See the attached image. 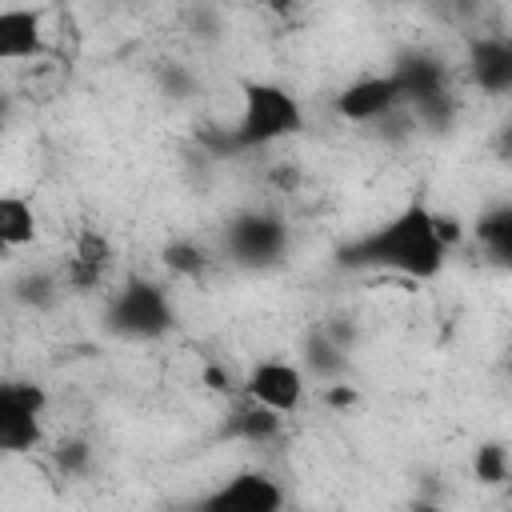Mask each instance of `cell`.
<instances>
[{
  "instance_id": "cell-18",
  "label": "cell",
  "mask_w": 512,
  "mask_h": 512,
  "mask_svg": "<svg viewBox=\"0 0 512 512\" xmlns=\"http://www.w3.org/2000/svg\"><path fill=\"white\" fill-rule=\"evenodd\" d=\"M472 468H476L480 484H504L508 480V452L500 444H480Z\"/></svg>"
},
{
  "instance_id": "cell-5",
  "label": "cell",
  "mask_w": 512,
  "mask_h": 512,
  "mask_svg": "<svg viewBox=\"0 0 512 512\" xmlns=\"http://www.w3.org/2000/svg\"><path fill=\"white\" fill-rule=\"evenodd\" d=\"M224 252L240 268H272L288 252V224L276 212H240L224 224Z\"/></svg>"
},
{
  "instance_id": "cell-11",
  "label": "cell",
  "mask_w": 512,
  "mask_h": 512,
  "mask_svg": "<svg viewBox=\"0 0 512 512\" xmlns=\"http://www.w3.org/2000/svg\"><path fill=\"white\" fill-rule=\"evenodd\" d=\"M108 264H112V244H108V236L96 232V228H84V232L76 236V244H72L68 264H64V280H68L72 288H80V292H84V288H96V284L104 280Z\"/></svg>"
},
{
  "instance_id": "cell-12",
  "label": "cell",
  "mask_w": 512,
  "mask_h": 512,
  "mask_svg": "<svg viewBox=\"0 0 512 512\" xmlns=\"http://www.w3.org/2000/svg\"><path fill=\"white\" fill-rule=\"evenodd\" d=\"M44 52V24L32 8L0 12V60H32Z\"/></svg>"
},
{
  "instance_id": "cell-20",
  "label": "cell",
  "mask_w": 512,
  "mask_h": 512,
  "mask_svg": "<svg viewBox=\"0 0 512 512\" xmlns=\"http://www.w3.org/2000/svg\"><path fill=\"white\" fill-rule=\"evenodd\" d=\"M56 460H60V468H68V472H80L84 460H88V448H84V444H64V448L56 452Z\"/></svg>"
},
{
  "instance_id": "cell-10",
  "label": "cell",
  "mask_w": 512,
  "mask_h": 512,
  "mask_svg": "<svg viewBox=\"0 0 512 512\" xmlns=\"http://www.w3.org/2000/svg\"><path fill=\"white\" fill-rule=\"evenodd\" d=\"M468 76L488 96L512 92V32H488L468 44Z\"/></svg>"
},
{
  "instance_id": "cell-8",
  "label": "cell",
  "mask_w": 512,
  "mask_h": 512,
  "mask_svg": "<svg viewBox=\"0 0 512 512\" xmlns=\"http://www.w3.org/2000/svg\"><path fill=\"white\" fill-rule=\"evenodd\" d=\"M196 512H284V488L268 472L244 468L224 484H216L196 504Z\"/></svg>"
},
{
  "instance_id": "cell-16",
  "label": "cell",
  "mask_w": 512,
  "mask_h": 512,
  "mask_svg": "<svg viewBox=\"0 0 512 512\" xmlns=\"http://www.w3.org/2000/svg\"><path fill=\"white\" fill-rule=\"evenodd\" d=\"M308 364H312V372H320L324 380H332V376H340L348 368V356H344V348L328 332H320V336L308 340Z\"/></svg>"
},
{
  "instance_id": "cell-4",
  "label": "cell",
  "mask_w": 512,
  "mask_h": 512,
  "mask_svg": "<svg viewBox=\"0 0 512 512\" xmlns=\"http://www.w3.org/2000/svg\"><path fill=\"white\" fill-rule=\"evenodd\" d=\"M396 84H400V96H404V108H412V116L428 128H448L452 124V88H448V68L428 56V52H408L400 56V64L392 68Z\"/></svg>"
},
{
  "instance_id": "cell-6",
  "label": "cell",
  "mask_w": 512,
  "mask_h": 512,
  "mask_svg": "<svg viewBox=\"0 0 512 512\" xmlns=\"http://www.w3.org/2000/svg\"><path fill=\"white\" fill-rule=\"evenodd\" d=\"M44 412L48 392L36 380H8L0 384V448L20 456L44 440Z\"/></svg>"
},
{
  "instance_id": "cell-19",
  "label": "cell",
  "mask_w": 512,
  "mask_h": 512,
  "mask_svg": "<svg viewBox=\"0 0 512 512\" xmlns=\"http://www.w3.org/2000/svg\"><path fill=\"white\" fill-rule=\"evenodd\" d=\"M20 296H24L28 304H48V300L56 296V284H52V276L36 272V276H24V280H20Z\"/></svg>"
},
{
  "instance_id": "cell-21",
  "label": "cell",
  "mask_w": 512,
  "mask_h": 512,
  "mask_svg": "<svg viewBox=\"0 0 512 512\" xmlns=\"http://www.w3.org/2000/svg\"><path fill=\"white\" fill-rule=\"evenodd\" d=\"M160 80H164V88H168V92H176V96H180V92L192 84V80H188L180 68H160Z\"/></svg>"
},
{
  "instance_id": "cell-23",
  "label": "cell",
  "mask_w": 512,
  "mask_h": 512,
  "mask_svg": "<svg viewBox=\"0 0 512 512\" xmlns=\"http://www.w3.org/2000/svg\"><path fill=\"white\" fill-rule=\"evenodd\" d=\"M412 512H440V508H428V504H416Z\"/></svg>"
},
{
  "instance_id": "cell-13",
  "label": "cell",
  "mask_w": 512,
  "mask_h": 512,
  "mask_svg": "<svg viewBox=\"0 0 512 512\" xmlns=\"http://www.w3.org/2000/svg\"><path fill=\"white\" fill-rule=\"evenodd\" d=\"M280 420L284 416H276V412H268V408H260L252 400H240L224 420V436L228 440H244V444H264V440L280 436Z\"/></svg>"
},
{
  "instance_id": "cell-17",
  "label": "cell",
  "mask_w": 512,
  "mask_h": 512,
  "mask_svg": "<svg viewBox=\"0 0 512 512\" xmlns=\"http://www.w3.org/2000/svg\"><path fill=\"white\" fill-rule=\"evenodd\" d=\"M160 260H164V268H172L176 276H200V272L208 268L204 248L192 244V240H172V244L160 252Z\"/></svg>"
},
{
  "instance_id": "cell-7",
  "label": "cell",
  "mask_w": 512,
  "mask_h": 512,
  "mask_svg": "<svg viewBox=\"0 0 512 512\" xmlns=\"http://www.w3.org/2000/svg\"><path fill=\"white\" fill-rule=\"evenodd\" d=\"M304 392H308V384H304L300 364L280 360V356L260 360V364L248 372V380L240 384V396H244V400L260 404V408H268V412H276V416H292V412L304 404Z\"/></svg>"
},
{
  "instance_id": "cell-22",
  "label": "cell",
  "mask_w": 512,
  "mask_h": 512,
  "mask_svg": "<svg viewBox=\"0 0 512 512\" xmlns=\"http://www.w3.org/2000/svg\"><path fill=\"white\" fill-rule=\"evenodd\" d=\"M504 156H508V160H512V120H508V124H504Z\"/></svg>"
},
{
  "instance_id": "cell-24",
  "label": "cell",
  "mask_w": 512,
  "mask_h": 512,
  "mask_svg": "<svg viewBox=\"0 0 512 512\" xmlns=\"http://www.w3.org/2000/svg\"><path fill=\"white\" fill-rule=\"evenodd\" d=\"M508 512H512V504H508Z\"/></svg>"
},
{
  "instance_id": "cell-14",
  "label": "cell",
  "mask_w": 512,
  "mask_h": 512,
  "mask_svg": "<svg viewBox=\"0 0 512 512\" xmlns=\"http://www.w3.org/2000/svg\"><path fill=\"white\" fill-rule=\"evenodd\" d=\"M476 244L500 268H512V204H496L476 220Z\"/></svg>"
},
{
  "instance_id": "cell-9",
  "label": "cell",
  "mask_w": 512,
  "mask_h": 512,
  "mask_svg": "<svg viewBox=\"0 0 512 512\" xmlns=\"http://www.w3.org/2000/svg\"><path fill=\"white\" fill-rule=\"evenodd\" d=\"M332 108L348 124H372V120H384L396 108H404V96H400V84H396L392 72H372V76H360V80L344 84L336 92Z\"/></svg>"
},
{
  "instance_id": "cell-2",
  "label": "cell",
  "mask_w": 512,
  "mask_h": 512,
  "mask_svg": "<svg viewBox=\"0 0 512 512\" xmlns=\"http://www.w3.org/2000/svg\"><path fill=\"white\" fill-rule=\"evenodd\" d=\"M304 128V104L276 80H248L240 88V116L228 132V148H268Z\"/></svg>"
},
{
  "instance_id": "cell-1",
  "label": "cell",
  "mask_w": 512,
  "mask_h": 512,
  "mask_svg": "<svg viewBox=\"0 0 512 512\" xmlns=\"http://www.w3.org/2000/svg\"><path fill=\"white\" fill-rule=\"evenodd\" d=\"M456 244L452 220L436 216L424 200H408L388 220L348 240L336 260L360 272H392L408 280H436L448 264V248Z\"/></svg>"
},
{
  "instance_id": "cell-15",
  "label": "cell",
  "mask_w": 512,
  "mask_h": 512,
  "mask_svg": "<svg viewBox=\"0 0 512 512\" xmlns=\"http://www.w3.org/2000/svg\"><path fill=\"white\" fill-rule=\"evenodd\" d=\"M36 236V212H32V200L28 196H0V244L12 252V248H24L32 244Z\"/></svg>"
},
{
  "instance_id": "cell-3",
  "label": "cell",
  "mask_w": 512,
  "mask_h": 512,
  "mask_svg": "<svg viewBox=\"0 0 512 512\" xmlns=\"http://www.w3.org/2000/svg\"><path fill=\"white\" fill-rule=\"evenodd\" d=\"M172 324V296L160 288V280L148 276H128L104 308V328L120 340H160L164 332H172Z\"/></svg>"
}]
</instances>
